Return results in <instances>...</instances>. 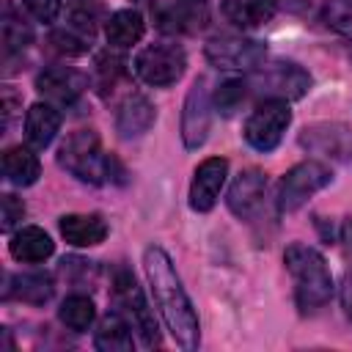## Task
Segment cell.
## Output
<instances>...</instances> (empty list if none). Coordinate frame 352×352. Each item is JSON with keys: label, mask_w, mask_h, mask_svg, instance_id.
Here are the masks:
<instances>
[{"label": "cell", "mask_w": 352, "mask_h": 352, "mask_svg": "<svg viewBox=\"0 0 352 352\" xmlns=\"http://www.w3.org/2000/svg\"><path fill=\"white\" fill-rule=\"evenodd\" d=\"M143 270H146V278H148V289H151V297H154V305L157 311L162 314L170 336L176 338V344L182 349H195L198 341H201V324H198V314L179 280V272L170 261V256L151 245L146 248L143 253Z\"/></svg>", "instance_id": "1"}, {"label": "cell", "mask_w": 352, "mask_h": 352, "mask_svg": "<svg viewBox=\"0 0 352 352\" xmlns=\"http://www.w3.org/2000/svg\"><path fill=\"white\" fill-rule=\"evenodd\" d=\"M283 264L294 280V300L302 314L319 311L333 297V275L319 250H314L311 245L294 242L286 248Z\"/></svg>", "instance_id": "2"}, {"label": "cell", "mask_w": 352, "mask_h": 352, "mask_svg": "<svg viewBox=\"0 0 352 352\" xmlns=\"http://www.w3.org/2000/svg\"><path fill=\"white\" fill-rule=\"evenodd\" d=\"M110 157L102 151V140L94 129H74L58 148V165L88 184H102L107 179Z\"/></svg>", "instance_id": "3"}, {"label": "cell", "mask_w": 352, "mask_h": 352, "mask_svg": "<svg viewBox=\"0 0 352 352\" xmlns=\"http://www.w3.org/2000/svg\"><path fill=\"white\" fill-rule=\"evenodd\" d=\"M248 88L264 99H300L311 88V74L292 60H270L250 69Z\"/></svg>", "instance_id": "4"}, {"label": "cell", "mask_w": 352, "mask_h": 352, "mask_svg": "<svg viewBox=\"0 0 352 352\" xmlns=\"http://www.w3.org/2000/svg\"><path fill=\"white\" fill-rule=\"evenodd\" d=\"M113 297L121 308V314L129 319V324L140 333L143 344L146 346H160V330H157V319H154V311L148 308L135 275L129 270H116L113 275Z\"/></svg>", "instance_id": "5"}, {"label": "cell", "mask_w": 352, "mask_h": 352, "mask_svg": "<svg viewBox=\"0 0 352 352\" xmlns=\"http://www.w3.org/2000/svg\"><path fill=\"white\" fill-rule=\"evenodd\" d=\"M135 74L146 82V85H154V88H168L173 85L182 74H184V66H187V55L179 44H168V41H160V44H148L143 47L138 55H135Z\"/></svg>", "instance_id": "6"}, {"label": "cell", "mask_w": 352, "mask_h": 352, "mask_svg": "<svg viewBox=\"0 0 352 352\" xmlns=\"http://www.w3.org/2000/svg\"><path fill=\"white\" fill-rule=\"evenodd\" d=\"M330 179H333L330 168L324 162H316V160H305V162L289 168L278 184V209L286 214L297 212L314 192L327 187Z\"/></svg>", "instance_id": "7"}, {"label": "cell", "mask_w": 352, "mask_h": 352, "mask_svg": "<svg viewBox=\"0 0 352 352\" xmlns=\"http://www.w3.org/2000/svg\"><path fill=\"white\" fill-rule=\"evenodd\" d=\"M289 124H292V110L286 99H264L248 116L242 135L256 151H272L280 143Z\"/></svg>", "instance_id": "8"}, {"label": "cell", "mask_w": 352, "mask_h": 352, "mask_svg": "<svg viewBox=\"0 0 352 352\" xmlns=\"http://www.w3.org/2000/svg\"><path fill=\"white\" fill-rule=\"evenodd\" d=\"M300 146L341 162H352V126L338 121H319L300 132Z\"/></svg>", "instance_id": "9"}, {"label": "cell", "mask_w": 352, "mask_h": 352, "mask_svg": "<svg viewBox=\"0 0 352 352\" xmlns=\"http://www.w3.org/2000/svg\"><path fill=\"white\" fill-rule=\"evenodd\" d=\"M204 52L217 69H256L264 58V44L242 36H220L212 38Z\"/></svg>", "instance_id": "10"}, {"label": "cell", "mask_w": 352, "mask_h": 352, "mask_svg": "<svg viewBox=\"0 0 352 352\" xmlns=\"http://www.w3.org/2000/svg\"><path fill=\"white\" fill-rule=\"evenodd\" d=\"M212 99L206 91V80H195L182 110V140L187 148L204 146L209 135V118H212Z\"/></svg>", "instance_id": "11"}, {"label": "cell", "mask_w": 352, "mask_h": 352, "mask_svg": "<svg viewBox=\"0 0 352 352\" xmlns=\"http://www.w3.org/2000/svg\"><path fill=\"white\" fill-rule=\"evenodd\" d=\"M228 176V160L226 157H209L204 160L190 182V206L195 212H209L217 204V195Z\"/></svg>", "instance_id": "12"}, {"label": "cell", "mask_w": 352, "mask_h": 352, "mask_svg": "<svg viewBox=\"0 0 352 352\" xmlns=\"http://www.w3.org/2000/svg\"><path fill=\"white\" fill-rule=\"evenodd\" d=\"M264 192H267V176L256 168H248L228 187L226 204L239 220H253L264 204Z\"/></svg>", "instance_id": "13"}, {"label": "cell", "mask_w": 352, "mask_h": 352, "mask_svg": "<svg viewBox=\"0 0 352 352\" xmlns=\"http://www.w3.org/2000/svg\"><path fill=\"white\" fill-rule=\"evenodd\" d=\"M85 88H88L85 74L72 66H50L36 77V91L63 104H72Z\"/></svg>", "instance_id": "14"}, {"label": "cell", "mask_w": 352, "mask_h": 352, "mask_svg": "<svg viewBox=\"0 0 352 352\" xmlns=\"http://www.w3.org/2000/svg\"><path fill=\"white\" fill-rule=\"evenodd\" d=\"M157 118V110L154 104L143 96V94H129L124 96V102L118 104V113H116V129L124 140H132V138H140L143 132L151 129Z\"/></svg>", "instance_id": "15"}, {"label": "cell", "mask_w": 352, "mask_h": 352, "mask_svg": "<svg viewBox=\"0 0 352 352\" xmlns=\"http://www.w3.org/2000/svg\"><path fill=\"white\" fill-rule=\"evenodd\" d=\"M154 22L165 33H192L206 25V11H204V3L173 0L170 6H160L154 11Z\"/></svg>", "instance_id": "16"}, {"label": "cell", "mask_w": 352, "mask_h": 352, "mask_svg": "<svg viewBox=\"0 0 352 352\" xmlns=\"http://www.w3.org/2000/svg\"><path fill=\"white\" fill-rule=\"evenodd\" d=\"M58 228H60L63 239L74 248H94V245L104 242V236H107V223L96 212H91V214H63L58 220Z\"/></svg>", "instance_id": "17"}, {"label": "cell", "mask_w": 352, "mask_h": 352, "mask_svg": "<svg viewBox=\"0 0 352 352\" xmlns=\"http://www.w3.org/2000/svg\"><path fill=\"white\" fill-rule=\"evenodd\" d=\"M132 324L121 311H110L99 319V327L94 333V346L102 352H132L135 338H132Z\"/></svg>", "instance_id": "18"}, {"label": "cell", "mask_w": 352, "mask_h": 352, "mask_svg": "<svg viewBox=\"0 0 352 352\" xmlns=\"http://www.w3.org/2000/svg\"><path fill=\"white\" fill-rule=\"evenodd\" d=\"M278 11V0H223V16L242 30L267 25Z\"/></svg>", "instance_id": "19"}, {"label": "cell", "mask_w": 352, "mask_h": 352, "mask_svg": "<svg viewBox=\"0 0 352 352\" xmlns=\"http://www.w3.org/2000/svg\"><path fill=\"white\" fill-rule=\"evenodd\" d=\"M8 250H11V256H14L16 261L38 264V261H44V258L52 256L55 242L50 239V234H47L44 228H38V226H25V228H19V231L11 236Z\"/></svg>", "instance_id": "20"}, {"label": "cell", "mask_w": 352, "mask_h": 352, "mask_svg": "<svg viewBox=\"0 0 352 352\" xmlns=\"http://www.w3.org/2000/svg\"><path fill=\"white\" fill-rule=\"evenodd\" d=\"M58 129H60V113L52 104L36 102V104L28 107V113H25V138L33 148H47Z\"/></svg>", "instance_id": "21"}, {"label": "cell", "mask_w": 352, "mask_h": 352, "mask_svg": "<svg viewBox=\"0 0 352 352\" xmlns=\"http://www.w3.org/2000/svg\"><path fill=\"white\" fill-rule=\"evenodd\" d=\"M52 292H55V283L47 272H25V275L8 278V283H6V300L16 297V300L30 302V305L47 302L52 297Z\"/></svg>", "instance_id": "22"}, {"label": "cell", "mask_w": 352, "mask_h": 352, "mask_svg": "<svg viewBox=\"0 0 352 352\" xmlns=\"http://www.w3.org/2000/svg\"><path fill=\"white\" fill-rule=\"evenodd\" d=\"M143 30H146V22H143L140 11H135V8H121V11L110 14L107 25H104L107 44H113V47H132L135 41H140Z\"/></svg>", "instance_id": "23"}, {"label": "cell", "mask_w": 352, "mask_h": 352, "mask_svg": "<svg viewBox=\"0 0 352 352\" xmlns=\"http://www.w3.org/2000/svg\"><path fill=\"white\" fill-rule=\"evenodd\" d=\"M3 173L11 184L16 187H28L38 179L41 173V165H38V157L25 148V146H11L3 151Z\"/></svg>", "instance_id": "24"}, {"label": "cell", "mask_w": 352, "mask_h": 352, "mask_svg": "<svg viewBox=\"0 0 352 352\" xmlns=\"http://www.w3.org/2000/svg\"><path fill=\"white\" fill-rule=\"evenodd\" d=\"M30 41H33V28L25 22V16L11 3H6V8H3V52L6 55L22 52Z\"/></svg>", "instance_id": "25"}, {"label": "cell", "mask_w": 352, "mask_h": 352, "mask_svg": "<svg viewBox=\"0 0 352 352\" xmlns=\"http://www.w3.org/2000/svg\"><path fill=\"white\" fill-rule=\"evenodd\" d=\"M60 322L74 330V333H82L91 327V322L96 319V305L88 294H69L63 302H60V311H58Z\"/></svg>", "instance_id": "26"}, {"label": "cell", "mask_w": 352, "mask_h": 352, "mask_svg": "<svg viewBox=\"0 0 352 352\" xmlns=\"http://www.w3.org/2000/svg\"><path fill=\"white\" fill-rule=\"evenodd\" d=\"M248 91H250V88H248V80H226V82L217 85V91H214V96H212V104H214L217 113L234 116V113L242 107Z\"/></svg>", "instance_id": "27"}, {"label": "cell", "mask_w": 352, "mask_h": 352, "mask_svg": "<svg viewBox=\"0 0 352 352\" xmlns=\"http://www.w3.org/2000/svg\"><path fill=\"white\" fill-rule=\"evenodd\" d=\"M50 47L60 55H85L91 50V36L74 30V28H60L50 33Z\"/></svg>", "instance_id": "28"}, {"label": "cell", "mask_w": 352, "mask_h": 352, "mask_svg": "<svg viewBox=\"0 0 352 352\" xmlns=\"http://www.w3.org/2000/svg\"><path fill=\"white\" fill-rule=\"evenodd\" d=\"M322 19L336 33L352 38V0H327L322 8Z\"/></svg>", "instance_id": "29"}, {"label": "cell", "mask_w": 352, "mask_h": 352, "mask_svg": "<svg viewBox=\"0 0 352 352\" xmlns=\"http://www.w3.org/2000/svg\"><path fill=\"white\" fill-rule=\"evenodd\" d=\"M96 74H99V85H102V94H107V88L113 91V85L126 77V60L121 55H113V52H102L96 58Z\"/></svg>", "instance_id": "30"}, {"label": "cell", "mask_w": 352, "mask_h": 352, "mask_svg": "<svg viewBox=\"0 0 352 352\" xmlns=\"http://www.w3.org/2000/svg\"><path fill=\"white\" fill-rule=\"evenodd\" d=\"M99 22H102V6H96V3H82V6H74V8H72L69 28H74V30H80V33H85V36L94 38Z\"/></svg>", "instance_id": "31"}, {"label": "cell", "mask_w": 352, "mask_h": 352, "mask_svg": "<svg viewBox=\"0 0 352 352\" xmlns=\"http://www.w3.org/2000/svg\"><path fill=\"white\" fill-rule=\"evenodd\" d=\"M0 204H3V231H11L25 217V204H22V198H16L11 192H6Z\"/></svg>", "instance_id": "32"}, {"label": "cell", "mask_w": 352, "mask_h": 352, "mask_svg": "<svg viewBox=\"0 0 352 352\" xmlns=\"http://www.w3.org/2000/svg\"><path fill=\"white\" fill-rule=\"evenodd\" d=\"M22 6L38 19V22H52L60 11V0H22Z\"/></svg>", "instance_id": "33"}, {"label": "cell", "mask_w": 352, "mask_h": 352, "mask_svg": "<svg viewBox=\"0 0 352 352\" xmlns=\"http://www.w3.org/2000/svg\"><path fill=\"white\" fill-rule=\"evenodd\" d=\"M14 113H16V94H14L11 85H3V124L6 126L11 124Z\"/></svg>", "instance_id": "34"}, {"label": "cell", "mask_w": 352, "mask_h": 352, "mask_svg": "<svg viewBox=\"0 0 352 352\" xmlns=\"http://www.w3.org/2000/svg\"><path fill=\"white\" fill-rule=\"evenodd\" d=\"M341 305H344L346 319L352 322V272L344 275V283H341Z\"/></svg>", "instance_id": "35"}, {"label": "cell", "mask_w": 352, "mask_h": 352, "mask_svg": "<svg viewBox=\"0 0 352 352\" xmlns=\"http://www.w3.org/2000/svg\"><path fill=\"white\" fill-rule=\"evenodd\" d=\"M338 236H341V242H344L346 248H352V217H346V220L341 223V231H338Z\"/></svg>", "instance_id": "36"}, {"label": "cell", "mask_w": 352, "mask_h": 352, "mask_svg": "<svg viewBox=\"0 0 352 352\" xmlns=\"http://www.w3.org/2000/svg\"><path fill=\"white\" fill-rule=\"evenodd\" d=\"M179 3H206V0H179Z\"/></svg>", "instance_id": "37"}]
</instances>
